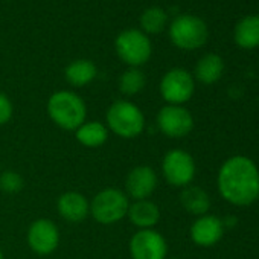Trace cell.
Here are the masks:
<instances>
[{
    "label": "cell",
    "mask_w": 259,
    "mask_h": 259,
    "mask_svg": "<svg viewBox=\"0 0 259 259\" xmlns=\"http://www.w3.org/2000/svg\"><path fill=\"white\" fill-rule=\"evenodd\" d=\"M220 195L235 206H248L259 198V169L247 156L229 157L220 168Z\"/></svg>",
    "instance_id": "1"
},
{
    "label": "cell",
    "mask_w": 259,
    "mask_h": 259,
    "mask_svg": "<svg viewBox=\"0 0 259 259\" xmlns=\"http://www.w3.org/2000/svg\"><path fill=\"white\" fill-rule=\"evenodd\" d=\"M46 111L51 120L64 132H75L87 120V104L72 90L52 93L48 99Z\"/></svg>",
    "instance_id": "2"
},
{
    "label": "cell",
    "mask_w": 259,
    "mask_h": 259,
    "mask_svg": "<svg viewBox=\"0 0 259 259\" xmlns=\"http://www.w3.org/2000/svg\"><path fill=\"white\" fill-rule=\"evenodd\" d=\"M105 125L117 138L132 141L145 132L147 119L139 105L126 99H117L107 108Z\"/></svg>",
    "instance_id": "3"
},
{
    "label": "cell",
    "mask_w": 259,
    "mask_h": 259,
    "mask_svg": "<svg viewBox=\"0 0 259 259\" xmlns=\"http://www.w3.org/2000/svg\"><path fill=\"white\" fill-rule=\"evenodd\" d=\"M130 198L119 188H105L99 191L90 201L92 218L102 226L117 224L126 217Z\"/></svg>",
    "instance_id": "4"
},
{
    "label": "cell",
    "mask_w": 259,
    "mask_h": 259,
    "mask_svg": "<svg viewBox=\"0 0 259 259\" xmlns=\"http://www.w3.org/2000/svg\"><path fill=\"white\" fill-rule=\"evenodd\" d=\"M209 29L206 22L192 14L177 16L169 25V40L182 51H197L207 41Z\"/></svg>",
    "instance_id": "5"
},
{
    "label": "cell",
    "mask_w": 259,
    "mask_h": 259,
    "mask_svg": "<svg viewBox=\"0 0 259 259\" xmlns=\"http://www.w3.org/2000/svg\"><path fill=\"white\" fill-rule=\"evenodd\" d=\"M114 49L122 63L128 67H141L150 61L153 46L150 37L141 29L130 28L122 31L114 41Z\"/></svg>",
    "instance_id": "6"
},
{
    "label": "cell",
    "mask_w": 259,
    "mask_h": 259,
    "mask_svg": "<svg viewBox=\"0 0 259 259\" xmlns=\"http://www.w3.org/2000/svg\"><path fill=\"white\" fill-rule=\"evenodd\" d=\"M197 166L194 157L180 148L169 150L162 160L163 179L174 188H186L195 179Z\"/></svg>",
    "instance_id": "7"
},
{
    "label": "cell",
    "mask_w": 259,
    "mask_h": 259,
    "mask_svg": "<svg viewBox=\"0 0 259 259\" xmlns=\"http://www.w3.org/2000/svg\"><path fill=\"white\" fill-rule=\"evenodd\" d=\"M160 95L169 105H183L194 96L195 79L186 69L174 67L160 79Z\"/></svg>",
    "instance_id": "8"
},
{
    "label": "cell",
    "mask_w": 259,
    "mask_h": 259,
    "mask_svg": "<svg viewBox=\"0 0 259 259\" xmlns=\"http://www.w3.org/2000/svg\"><path fill=\"white\" fill-rule=\"evenodd\" d=\"M156 125L159 132L169 139L186 138L194 128V117L191 111L183 105H169L162 107L156 117Z\"/></svg>",
    "instance_id": "9"
},
{
    "label": "cell",
    "mask_w": 259,
    "mask_h": 259,
    "mask_svg": "<svg viewBox=\"0 0 259 259\" xmlns=\"http://www.w3.org/2000/svg\"><path fill=\"white\" fill-rule=\"evenodd\" d=\"M128 250L132 259H166L168 242L160 232L144 229L130 238Z\"/></svg>",
    "instance_id": "10"
},
{
    "label": "cell",
    "mask_w": 259,
    "mask_h": 259,
    "mask_svg": "<svg viewBox=\"0 0 259 259\" xmlns=\"http://www.w3.org/2000/svg\"><path fill=\"white\" fill-rule=\"evenodd\" d=\"M60 239V229L49 218H38L32 221L26 233V242L29 248L38 256L52 254L58 248Z\"/></svg>",
    "instance_id": "11"
},
{
    "label": "cell",
    "mask_w": 259,
    "mask_h": 259,
    "mask_svg": "<svg viewBox=\"0 0 259 259\" xmlns=\"http://www.w3.org/2000/svg\"><path fill=\"white\" fill-rule=\"evenodd\" d=\"M157 183L159 177L154 168L148 165H138L130 169V172L126 174L123 192L128 195V198H133V201L147 200L156 191Z\"/></svg>",
    "instance_id": "12"
},
{
    "label": "cell",
    "mask_w": 259,
    "mask_h": 259,
    "mask_svg": "<svg viewBox=\"0 0 259 259\" xmlns=\"http://www.w3.org/2000/svg\"><path fill=\"white\" fill-rule=\"evenodd\" d=\"M191 239L198 247H212L224 235V226L223 220L215 215H201L197 217V220L192 223L189 230Z\"/></svg>",
    "instance_id": "13"
},
{
    "label": "cell",
    "mask_w": 259,
    "mask_h": 259,
    "mask_svg": "<svg viewBox=\"0 0 259 259\" xmlns=\"http://www.w3.org/2000/svg\"><path fill=\"white\" fill-rule=\"evenodd\" d=\"M57 212L64 221L70 224H79L90 215V201L78 191H67L58 197Z\"/></svg>",
    "instance_id": "14"
},
{
    "label": "cell",
    "mask_w": 259,
    "mask_h": 259,
    "mask_svg": "<svg viewBox=\"0 0 259 259\" xmlns=\"http://www.w3.org/2000/svg\"><path fill=\"white\" fill-rule=\"evenodd\" d=\"M126 218L139 230L154 229V226L160 221V207L150 198L135 200L128 206Z\"/></svg>",
    "instance_id": "15"
},
{
    "label": "cell",
    "mask_w": 259,
    "mask_h": 259,
    "mask_svg": "<svg viewBox=\"0 0 259 259\" xmlns=\"http://www.w3.org/2000/svg\"><path fill=\"white\" fill-rule=\"evenodd\" d=\"M110 132L99 120H85L75 130V139L85 148H99L108 141Z\"/></svg>",
    "instance_id": "16"
},
{
    "label": "cell",
    "mask_w": 259,
    "mask_h": 259,
    "mask_svg": "<svg viewBox=\"0 0 259 259\" xmlns=\"http://www.w3.org/2000/svg\"><path fill=\"white\" fill-rule=\"evenodd\" d=\"M233 40L242 49L259 48V14L242 17L233 29Z\"/></svg>",
    "instance_id": "17"
},
{
    "label": "cell",
    "mask_w": 259,
    "mask_h": 259,
    "mask_svg": "<svg viewBox=\"0 0 259 259\" xmlns=\"http://www.w3.org/2000/svg\"><path fill=\"white\" fill-rule=\"evenodd\" d=\"M224 73V61L217 54H206L203 55L198 63L195 64L194 79L200 81L201 84L210 85L221 79Z\"/></svg>",
    "instance_id": "18"
},
{
    "label": "cell",
    "mask_w": 259,
    "mask_h": 259,
    "mask_svg": "<svg viewBox=\"0 0 259 259\" xmlns=\"http://www.w3.org/2000/svg\"><path fill=\"white\" fill-rule=\"evenodd\" d=\"M180 203L188 213L195 215V217L206 215L207 210L210 209L209 194L203 188L195 186V185H189L183 188L180 194Z\"/></svg>",
    "instance_id": "19"
},
{
    "label": "cell",
    "mask_w": 259,
    "mask_h": 259,
    "mask_svg": "<svg viewBox=\"0 0 259 259\" xmlns=\"http://www.w3.org/2000/svg\"><path fill=\"white\" fill-rule=\"evenodd\" d=\"M64 76L72 87H85L98 76V67L90 60H75L66 67Z\"/></svg>",
    "instance_id": "20"
},
{
    "label": "cell",
    "mask_w": 259,
    "mask_h": 259,
    "mask_svg": "<svg viewBox=\"0 0 259 259\" xmlns=\"http://www.w3.org/2000/svg\"><path fill=\"white\" fill-rule=\"evenodd\" d=\"M147 84V76L139 67H128L120 73L117 87L119 92L125 96H136L139 95Z\"/></svg>",
    "instance_id": "21"
},
{
    "label": "cell",
    "mask_w": 259,
    "mask_h": 259,
    "mask_svg": "<svg viewBox=\"0 0 259 259\" xmlns=\"http://www.w3.org/2000/svg\"><path fill=\"white\" fill-rule=\"evenodd\" d=\"M168 23V14L160 7L147 8L141 16V31L147 35L160 34Z\"/></svg>",
    "instance_id": "22"
},
{
    "label": "cell",
    "mask_w": 259,
    "mask_h": 259,
    "mask_svg": "<svg viewBox=\"0 0 259 259\" xmlns=\"http://www.w3.org/2000/svg\"><path fill=\"white\" fill-rule=\"evenodd\" d=\"M25 188V179L17 171H2L0 174V189L5 194H19Z\"/></svg>",
    "instance_id": "23"
},
{
    "label": "cell",
    "mask_w": 259,
    "mask_h": 259,
    "mask_svg": "<svg viewBox=\"0 0 259 259\" xmlns=\"http://www.w3.org/2000/svg\"><path fill=\"white\" fill-rule=\"evenodd\" d=\"M14 116V104L10 96L4 92H0V126L7 125Z\"/></svg>",
    "instance_id": "24"
},
{
    "label": "cell",
    "mask_w": 259,
    "mask_h": 259,
    "mask_svg": "<svg viewBox=\"0 0 259 259\" xmlns=\"http://www.w3.org/2000/svg\"><path fill=\"white\" fill-rule=\"evenodd\" d=\"M0 259H5V254H4V250L0 247Z\"/></svg>",
    "instance_id": "25"
},
{
    "label": "cell",
    "mask_w": 259,
    "mask_h": 259,
    "mask_svg": "<svg viewBox=\"0 0 259 259\" xmlns=\"http://www.w3.org/2000/svg\"><path fill=\"white\" fill-rule=\"evenodd\" d=\"M0 174H2V169H0Z\"/></svg>",
    "instance_id": "26"
}]
</instances>
